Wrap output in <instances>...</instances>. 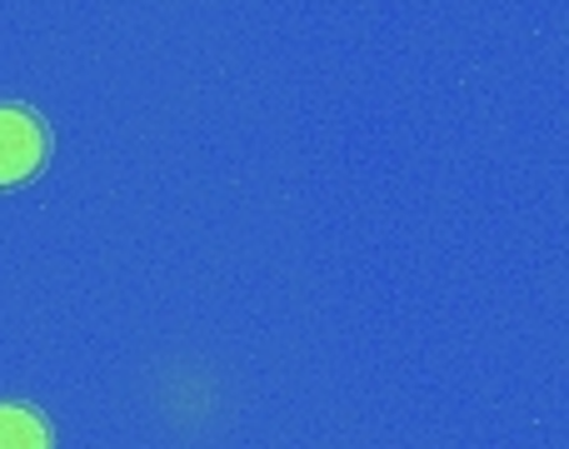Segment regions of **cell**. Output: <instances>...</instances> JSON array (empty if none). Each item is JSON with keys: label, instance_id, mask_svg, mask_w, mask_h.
Instances as JSON below:
<instances>
[{"label": "cell", "instance_id": "6da1fadb", "mask_svg": "<svg viewBox=\"0 0 569 449\" xmlns=\"http://www.w3.org/2000/svg\"><path fill=\"white\" fill-rule=\"evenodd\" d=\"M50 126L30 106H0V190H20L50 166Z\"/></svg>", "mask_w": 569, "mask_h": 449}, {"label": "cell", "instance_id": "7a4b0ae2", "mask_svg": "<svg viewBox=\"0 0 569 449\" xmlns=\"http://www.w3.org/2000/svg\"><path fill=\"white\" fill-rule=\"evenodd\" d=\"M0 449H56V430L36 405L0 400Z\"/></svg>", "mask_w": 569, "mask_h": 449}]
</instances>
